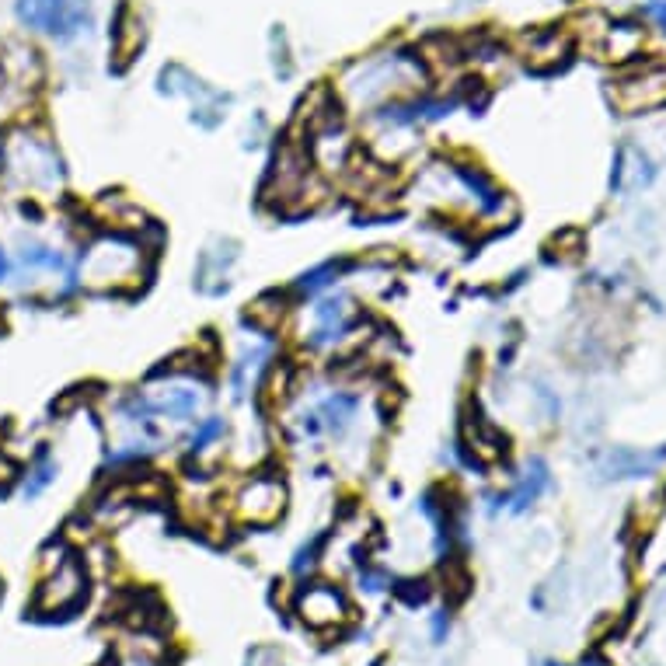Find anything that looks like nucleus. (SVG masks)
Masks as SVG:
<instances>
[{
    "mask_svg": "<svg viewBox=\"0 0 666 666\" xmlns=\"http://www.w3.org/2000/svg\"><path fill=\"white\" fill-rule=\"evenodd\" d=\"M283 506H286L283 482L269 475L248 478L238 489V496H234V510H238V517L248 520V524H272V520L283 513Z\"/></svg>",
    "mask_w": 666,
    "mask_h": 666,
    "instance_id": "nucleus-6",
    "label": "nucleus"
},
{
    "mask_svg": "<svg viewBox=\"0 0 666 666\" xmlns=\"http://www.w3.org/2000/svg\"><path fill=\"white\" fill-rule=\"evenodd\" d=\"M422 63L419 56H401V53H381L367 63H356V67L346 70L339 91L349 105L356 109H367V105L377 102H395V98L408 95V91L422 88Z\"/></svg>",
    "mask_w": 666,
    "mask_h": 666,
    "instance_id": "nucleus-1",
    "label": "nucleus"
},
{
    "mask_svg": "<svg viewBox=\"0 0 666 666\" xmlns=\"http://www.w3.org/2000/svg\"><path fill=\"white\" fill-rule=\"evenodd\" d=\"M447 628H450L447 611H436V614H433V639H436V642L447 639Z\"/></svg>",
    "mask_w": 666,
    "mask_h": 666,
    "instance_id": "nucleus-19",
    "label": "nucleus"
},
{
    "mask_svg": "<svg viewBox=\"0 0 666 666\" xmlns=\"http://www.w3.org/2000/svg\"><path fill=\"white\" fill-rule=\"evenodd\" d=\"M227 433V422L220 415H206V419H196V429L189 436V450L192 454H203L210 443H217L220 436Z\"/></svg>",
    "mask_w": 666,
    "mask_h": 666,
    "instance_id": "nucleus-17",
    "label": "nucleus"
},
{
    "mask_svg": "<svg viewBox=\"0 0 666 666\" xmlns=\"http://www.w3.org/2000/svg\"><path fill=\"white\" fill-rule=\"evenodd\" d=\"M143 46V18L133 11V7H123L116 21V49L123 60H130V53Z\"/></svg>",
    "mask_w": 666,
    "mask_h": 666,
    "instance_id": "nucleus-14",
    "label": "nucleus"
},
{
    "mask_svg": "<svg viewBox=\"0 0 666 666\" xmlns=\"http://www.w3.org/2000/svg\"><path fill=\"white\" fill-rule=\"evenodd\" d=\"M140 248L126 238H105L91 248L88 255V283L95 286H119V283H133L143 272L140 266Z\"/></svg>",
    "mask_w": 666,
    "mask_h": 666,
    "instance_id": "nucleus-3",
    "label": "nucleus"
},
{
    "mask_svg": "<svg viewBox=\"0 0 666 666\" xmlns=\"http://www.w3.org/2000/svg\"><path fill=\"white\" fill-rule=\"evenodd\" d=\"M88 593V583H84V569L67 558V562L56 565V576H49V583L42 586L39 593V607L42 611H70L77 607Z\"/></svg>",
    "mask_w": 666,
    "mask_h": 666,
    "instance_id": "nucleus-8",
    "label": "nucleus"
},
{
    "mask_svg": "<svg viewBox=\"0 0 666 666\" xmlns=\"http://www.w3.org/2000/svg\"><path fill=\"white\" fill-rule=\"evenodd\" d=\"M642 49V28L639 25H611L607 28V39H604V56L607 60H632L635 53Z\"/></svg>",
    "mask_w": 666,
    "mask_h": 666,
    "instance_id": "nucleus-11",
    "label": "nucleus"
},
{
    "mask_svg": "<svg viewBox=\"0 0 666 666\" xmlns=\"http://www.w3.org/2000/svg\"><path fill=\"white\" fill-rule=\"evenodd\" d=\"M234 259H238V252H234V245H220V248H206L203 259H199V290L203 293H220L227 290V272H231Z\"/></svg>",
    "mask_w": 666,
    "mask_h": 666,
    "instance_id": "nucleus-10",
    "label": "nucleus"
},
{
    "mask_svg": "<svg viewBox=\"0 0 666 666\" xmlns=\"http://www.w3.org/2000/svg\"><path fill=\"white\" fill-rule=\"evenodd\" d=\"M18 18L25 28L56 42L84 35L95 21V0H18Z\"/></svg>",
    "mask_w": 666,
    "mask_h": 666,
    "instance_id": "nucleus-2",
    "label": "nucleus"
},
{
    "mask_svg": "<svg viewBox=\"0 0 666 666\" xmlns=\"http://www.w3.org/2000/svg\"><path fill=\"white\" fill-rule=\"evenodd\" d=\"M56 475H60V464H56L53 454H39L35 457V464L28 468V478H25V499H35L42 496V492L49 489V485L56 482Z\"/></svg>",
    "mask_w": 666,
    "mask_h": 666,
    "instance_id": "nucleus-15",
    "label": "nucleus"
},
{
    "mask_svg": "<svg viewBox=\"0 0 666 666\" xmlns=\"http://www.w3.org/2000/svg\"><path fill=\"white\" fill-rule=\"evenodd\" d=\"M544 666H558V663H544ZM576 666H607V663H600V660H583V663H576Z\"/></svg>",
    "mask_w": 666,
    "mask_h": 666,
    "instance_id": "nucleus-22",
    "label": "nucleus"
},
{
    "mask_svg": "<svg viewBox=\"0 0 666 666\" xmlns=\"http://www.w3.org/2000/svg\"><path fill=\"white\" fill-rule=\"evenodd\" d=\"M21 266L25 269H49V272H63L67 269V259H63L56 248H46V245H25V252H21Z\"/></svg>",
    "mask_w": 666,
    "mask_h": 666,
    "instance_id": "nucleus-18",
    "label": "nucleus"
},
{
    "mask_svg": "<svg viewBox=\"0 0 666 666\" xmlns=\"http://www.w3.org/2000/svg\"><path fill=\"white\" fill-rule=\"evenodd\" d=\"M548 485V471H544V464L541 461H534V464H527V475H524V482L517 485V492H513L506 503H510V510L513 513H524L527 506L534 503L537 496H541V489Z\"/></svg>",
    "mask_w": 666,
    "mask_h": 666,
    "instance_id": "nucleus-13",
    "label": "nucleus"
},
{
    "mask_svg": "<svg viewBox=\"0 0 666 666\" xmlns=\"http://www.w3.org/2000/svg\"><path fill=\"white\" fill-rule=\"evenodd\" d=\"M293 607H297L300 621L311 628H339L349 618L346 593L332 583H304L297 590Z\"/></svg>",
    "mask_w": 666,
    "mask_h": 666,
    "instance_id": "nucleus-4",
    "label": "nucleus"
},
{
    "mask_svg": "<svg viewBox=\"0 0 666 666\" xmlns=\"http://www.w3.org/2000/svg\"><path fill=\"white\" fill-rule=\"evenodd\" d=\"M565 53H569V46H565V35L544 32V35H537V39H534L531 56H527V60H531L534 67H551V63H562Z\"/></svg>",
    "mask_w": 666,
    "mask_h": 666,
    "instance_id": "nucleus-16",
    "label": "nucleus"
},
{
    "mask_svg": "<svg viewBox=\"0 0 666 666\" xmlns=\"http://www.w3.org/2000/svg\"><path fill=\"white\" fill-rule=\"evenodd\" d=\"M266 356H269V349H266V346H259V349H252V353H245L238 363H234V367H231V388H234V398H245L248 391H252V384H255V377H259L262 360H266Z\"/></svg>",
    "mask_w": 666,
    "mask_h": 666,
    "instance_id": "nucleus-12",
    "label": "nucleus"
},
{
    "mask_svg": "<svg viewBox=\"0 0 666 666\" xmlns=\"http://www.w3.org/2000/svg\"><path fill=\"white\" fill-rule=\"evenodd\" d=\"M360 325V311L349 297H325L318 307L311 311V332H307V346L314 349H328L335 342L346 339L353 328Z\"/></svg>",
    "mask_w": 666,
    "mask_h": 666,
    "instance_id": "nucleus-5",
    "label": "nucleus"
},
{
    "mask_svg": "<svg viewBox=\"0 0 666 666\" xmlns=\"http://www.w3.org/2000/svg\"><path fill=\"white\" fill-rule=\"evenodd\" d=\"M614 102L625 112H646L656 105H666V67H649L642 74L621 81Z\"/></svg>",
    "mask_w": 666,
    "mask_h": 666,
    "instance_id": "nucleus-9",
    "label": "nucleus"
},
{
    "mask_svg": "<svg viewBox=\"0 0 666 666\" xmlns=\"http://www.w3.org/2000/svg\"><path fill=\"white\" fill-rule=\"evenodd\" d=\"M7 272H11V262H7V252L0 248V283L7 279Z\"/></svg>",
    "mask_w": 666,
    "mask_h": 666,
    "instance_id": "nucleus-21",
    "label": "nucleus"
},
{
    "mask_svg": "<svg viewBox=\"0 0 666 666\" xmlns=\"http://www.w3.org/2000/svg\"><path fill=\"white\" fill-rule=\"evenodd\" d=\"M649 11H653V18L660 21V28H663V32H666V0H656V4L649 7Z\"/></svg>",
    "mask_w": 666,
    "mask_h": 666,
    "instance_id": "nucleus-20",
    "label": "nucleus"
},
{
    "mask_svg": "<svg viewBox=\"0 0 666 666\" xmlns=\"http://www.w3.org/2000/svg\"><path fill=\"white\" fill-rule=\"evenodd\" d=\"M356 412H360V398L346 395V391H332V395L321 398L311 412H304L300 429H304V436H321V433L342 436L356 422Z\"/></svg>",
    "mask_w": 666,
    "mask_h": 666,
    "instance_id": "nucleus-7",
    "label": "nucleus"
}]
</instances>
